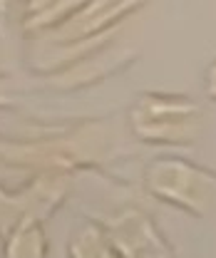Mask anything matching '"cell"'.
Instances as JSON below:
<instances>
[{
    "mask_svg": "<svg viewBox=\"0 0 216 258\" xmlns=\"http://www.w3.org/2000/svg\"><path fill=\"white\" fill-rule=\"evenodd\" d=\"M45 253H47V241L40 224H23L5 246V258H45Z\"/></svg>",
    "mask_w": 216,
    "mask_h": 258,
    "instance_id": "5",
    "label": "cell"
},
{
    "mask_svg": "<svg viewBox=\"0 0 216 258\" xmlns=\"http://www.w3.org/2000/svg\"><path fill=\"white\" fill-rule=\"evenodd\" d=\"M117 251L122 258H161L169 256L167 243L161 241L159 231H156L149 219H144L142 214H132L127 219H120L117 224L107 226Z\"/></svg>",
    "mask_w": 216,
    "mask_h": 258,
    "instance_id": "3",
    "label": "cell"
},
{
    "mask_svg": "<svg viewBox=\"0 0 216 258\" xmlns=\"http://www.w3.org/2000/svg\"><path fill=\"white\" fill-rule=\"evenodd\" d=\"M204 92H206V97L211 102H216V60L204 72Z\"/></svg>",
    "mask_w": 216,
    "mask_h": 258,
    "instance_id": "6",
    "label": "cell"
},
{
    "mask_svg": "<svg viewBox=\"0 0 216 258\" xmlns=\"http://www.w3.org/2000/svg\"><path fill=\"white\" fill-rule=\"evenodd\" d=\"M127 122L132 134L154 147H189L204 134V109L186 95L142 92L134 99Z\"/></svg>",
    "mask_w": 216,
    "mask_h": 258,
    "instance_id": "1",
    "label": "cell"
},
{
    "mask_svg": "<svg viewBox=\"0 0 216 258\" xmlns=\"http://www.w3.org/2000/svg\"><path fill=\"white\" fill-rule=\"evenodd\" d=\"M144 189L156 201L189 216L204 219L216 214V171L184 157H154L144 166Z\"/></svg>",
    "mask_w": 216,
    "mask_h": 258,
    "instance_id": "2",
    "label": "cell"
},
{
    "mask_svg": "<svg viewBox=\"0 0 216 258\" xmlns=\"http://www.w3.org/2000/svg\"><path fill=\"white\" fill-rule=\"evenodd\" d=\"M67 256L70 258H122L117 251L107 226H99L94 221L75 226L67 241Z\"/></svg>",
    "mask_w": 216,
    "mask_h": 258,
    "instance_id": "4",
    "label": "cell"
}]
</instances>
